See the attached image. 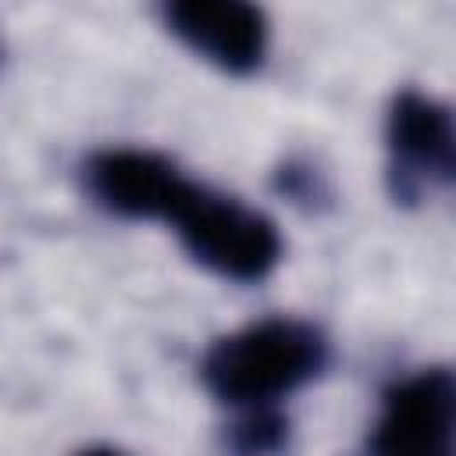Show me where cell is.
<instances>
[{
    "instance_id": "1",
    "label": "cell",
    "mask_w": 456,
    "mask_h": 456,
    "mask_svg": "<svg viewBox=\"0 0 456 456\" xmlns=\"http://www.w3.org/2000/svg\"><path fill=\"white\" fill-rule=\"evenodd\" d=\"M321 363L324 342L314 328L299 321H264L217 338L203 356V381L224 403L264 406L299 388Z\"/></svg>"
},
{
    "instance_id": "2",
    "label": "cell",
    "mask_w": 456,
    "mask_h": 456,
    "mask_svg": "<svg viewBox=\"0 0 456 456\" xmlns=\"http://www.w3.org/2000/svg\"><path fill=\"white\" fill-rule=\"evenodd\" d=\"M171 221L203 267L235 281H260L281 256L278 228L264 214L232 200H217L203 189H192Z\"/></svg>"
},
{
    "instance_id": "3",
    "label": "cell",
    "mask_w": 456,
    "mask_h": 456,
    "mask_svg": "<svg viewBox=\"0 0 456 456\" xmlns=\"http://www.w3.org/2000/svg\"><path fill=\"white\" fill-rule=\"evenodd\" d=\"M456 381L445 367L420 370L385 395L374 456H452Z\"/></svg>"
},
{
    "instance_id": "4",
    "label": "cell",
    "mask_w": 456,
    "mask_h": 456,
    "mask_svg": "<svg viewBox=\"0 0 456 456\" xmlns=\"http://www.w3.org/2000/svg\"><path fill=\"white\" fill-rule=\"evenodd\" d=\"M89 192L114 214L125 217H175L192 196V182L178 167L146 150H107L86 167Z\"/></svg>"
},
{
    "instance_id": "5",
    "label": "cell",
    "mask_w": 456,
    "mask_h": 456,
    "mask_svg": "<svg viewBox=\"0 0 456 456\" xmlns=\"http://www.w3.org/2000/svg\"><path fill=\"white\" fill-rule=\"evenodd\" d=\"M167 25L196 53L224 71H253L267 46V21L242 0H182L167 7Z\"/></svg>"
},
{
    "instance_id": "6",
    "label": "cell",
    "mask_w": 456,
    "mask_h": 456,
    "mask_svg": "<svg viewBox=\"0 0 456 456\" xmlns=\"http://www.w3.org/2000/svg\"><path fill=\"white\" fill-rule=\"evenodd\" d=\"M388 146L395 157V178L403 196H413L420 182H452L456 171V135L449 110L424 96V93H403L392 103L388 114Z\"/></svg>"
},
{
    "instance_id": "7",
    "label": "cell",
    "mask_w": 456,
    "mask_h": 456,
    "mask_svg": "<svg viewBox=\"0 0 456 456\" xmlns=\"http://www.w3.org/2000/svg\"><path fill=\"white\" fill-rule=\"evenodd\" d=\"M281 435H285V420L281 417L256 413V417H249L246 424L235 428L232 445H235L239 456H264V452H271L281 442Z\"/></svg>"
},
{
    "instance_id": "8",
    "label": "cell",
    "mask_w": 456,
    "mask_h": 456,
    "mask_svg": "<svg viewBox=\"0 0 456 456\" xmlns=\"http://www.w3.org/2000/svg\"><path fill=\"white\" fill-rule=\"evenodd\" d=\"M78 456H125V452H118V449H103V445H100V449H82Z\"/></svg>"
}]
</instances>
